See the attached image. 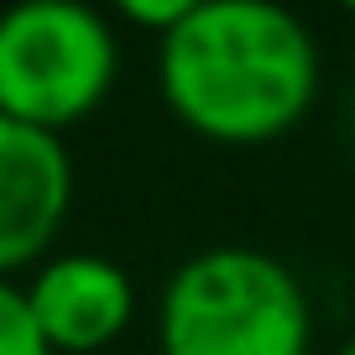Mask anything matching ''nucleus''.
I'll list each match as a JSON object with an SVG mask.
<instances>
[{
	"mask_svg": "<svg viewBox=\"0 0 355 355\" xmlns=\"http://www.w3.org/2000/svg\"><path fill=\"white\" fill-rule=\"evenodd\" d=\"M162 100L193 136L261 146L288 136L319 94L309 26L266 0H193L157 42Z\"/></svg>",
	"mask_w": 355,
	"mask_h": 355,
	"instance_id": "obj_1",
	"label": "nucleus"
},
{
	"mask_svg": "<svg viewBox=\"0 0 355 355\" xmlns=\"http://www.w3.org/2000/svg\"><path fill=\"white\" fill-rule=\"evenodd\" d=\"M313 309L303 282L272 251L209 245L162 288V355H309Z\"/></svg>",
	"mask_w": 355,
	"mask_h": 355,
	"instance_id": "obj_2",
	"label": "nucleus"
},
{
	"mask_svg": "<svg viewBox=\"0 0 355 355\" xmlns=\"http://www.w3.org/2000/svg\"><path fill=\"white\" fill-rule=\"evenodd\" d=\"M121 42L78 0H26L0 11V121L63 136L105 105Z\"/></svg>",
	"mask_w": 355,
	"mask_h": 355,
	"instance_id": "obj_3",
	"label": "nucleus"
},
{
	"mask_svg": "<svg viewBox=\"0 0 355 355\" xmlns=\"http://www.w3.org/2000/svg\"><path fill=\"white\" fill-rule=\"evenodd\" d=\"M73 204V157L63 136L0 121V277L42 261Z\"/></svg>",
	"mask_w": 355,
	"mask_h": 355,
	"instance_id": "obj_4",
	"label": "nucleus"
},
{
	"mask_svg": "<svg viewBox=\"0 0 355 355\" xmlns=\"http://www.w3.org/2000/svg\"><path fill=\"white\" fill-rule=\"evenodd\" d=\"M26 303L53 355H94L131 329L136 288L125 266L94 251H63L37 266Z\"/></svg>",
	"mask_w": 355,
	"mask_h": 355,
	"instance_id": "obj_5",
	"label": "nucleus"
},
{
	"mask_svg": "<svg viewBox=\"0 0 355 355\" xmlns=\"http://www.w3.org/2000/svg\"><path fill=\"white\" fill-rule=\"evenodd\" d=\"M0 355H53L32 319L26 288H16L11 277H0Z\"/></svg>",
	"mask_w": 355,
	"mask_h": 355,
	"instance_id": "obj_6",
	"label": "nucleus"
},
{
	"mask_svg": "<svg viewBox=\"0 0 355 355\" xmlns=\"http://www.w3.org/2000/svg\"><path fill=\"white\" fill-rule=\"evenodd\" d=\"M189 6H193V0H157V6H152V0H125L121 16L136 21V26H146V32H157V42H162V37L189 16Z\"/></svg>",
	"mask_w": 355,
	"mask_h": 355,
	"instance_id": "obj_7",
	"label": "nucleus"
},
{
	"mask_svg": "<svg viewBox=\"0 0 355 355\" xmlns=\"http://www.w3.org/2000/svg\"><path fill=\"white\" fill-rule=\"evenodd\" d=\"M340 355H355V334H350V340H345V345H340Z\"/></svg>",
	"mask_w": 355,
	"mask_h": 355,
	"instance_id": "obj_8",
	"label": "nucleus"
}]
</instances>
